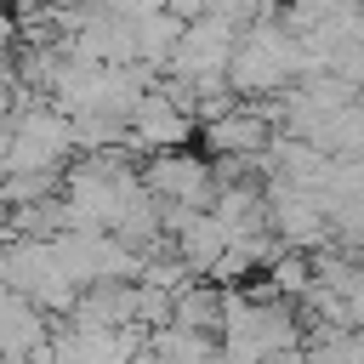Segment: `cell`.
Returning <instances> with one entry per match:
<instances>
[{
	"label": "cell",
	"mask_w": 364,
	"mask_h": 364,
	"mask_svg": "<svg viewBox=\"0 0 364 364\" xmlns=\"http://www.w3.org/2000/svg\"><path fill=\"white\" fill-rule=\"evenodd\" d=\"M148 182H154V193H165V199L199 205L210 176H205V165H199V159H154V165H148Z\"/></svg>",
	"instance_id": "6da1fadb"
},
{
	"label": "cell",
	"mask_w": 364,
	"mask_h": 364,
	"mask_svg": "<svg viewBox=\"0 0 364 364\" xmlns=\"http://www.w3.org/2000/svg\"><path fill=\"white\" fill-rule=\"evenodd\" d=\"M210 142H216V148H233V154H250V148L267 142V119H262V114H233V119H222V125L210 131Z\"/></svg>",
	"instance_id": "7a4b0ae2"
},
{
	"label": "cell",
	"mask_w": 364,
	"mask_h": 364,
	"mask_svg": "<svg viewBox=\"0 0 364 364\" xmlns=\"http://www.w3.org/2000/svg\"><path fill=\"white\" fill-rule=\"evenodd\" d=\"M136 125H142L148 142H176V136H188V119H182V114H165V102H142Z\"/></svg>",
	"instance_id": "3957f363"
},
{
	"label": "cell",
	"mask_w": 364,
	"mask_h": 364,
	"mask_svg": "<svg viewBox=\"0 0 364 364\" xmlns=\"http://www.w3.org/2000/svg\"><path fill=\"white\" fill-rule=\"evenodd\" d=\"M273 284H279V290H301V284H307L301 262H296V256H290V262H279V279H273Z\"/></svg>",
	"instance_id": "277c9868"
}]
</instances>
